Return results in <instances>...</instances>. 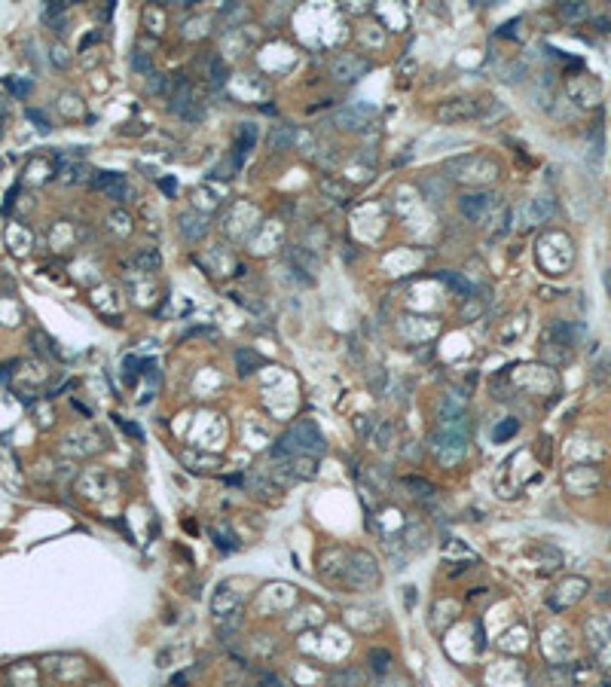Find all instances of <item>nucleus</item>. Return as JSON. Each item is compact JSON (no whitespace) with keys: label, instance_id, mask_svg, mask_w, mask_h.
<instances>
[{"label":"nucleus","instance_id":"nucleus-1","mask_svg":"<svg viewBox=\"0 0 611 687\" xmlns=\"http://www.w3.org/2000/svg\"><path fill=\"white\" fill-rule=\"evenodd\" d=\"M279 443L284 446V452H288L291 458H294V456H312V458H315V456H321V452L327 449V446H324L321 431L315 428V425H312L309 419H300V422L294 425V428H291L288 434H284V437H282Z\"/></svg>","mask_w":611,"mask_h":687},{"label":"nucleus","instance_id":"nucleus-2","mask_svg":"<svg viewBox=\"0 0 611 687\" xmlns=\"http://www.w3.org/2000/svg\"><path fill=\"white\" fill-rule=\"evenodd\" d=\"M339 583H346V587H351V590H373L379 583L376 559L370 553H364V550H351Z\"/></svg>","mask_w":611,"mask_h":687},{"label":"nucleus","instance_id":"nucleus-3","mask_svg":"<svg viewBox=\"0 0 611 687\" xmlns=\"http://www.w3.org/2000/svg\"><path fill=\"white\" fill-rule=\"evenodd\" d=\"M468 449V434L465 431H452V428H437L431 437V452L437 456L440 464H452L465 456Z\"/></svg>","mask_w":611,"mask_h":687},{"label":"nucleus","instance_id":"nucleus-4","mask_svg":"<svg viewBox=\"0 0 611 687\" xmlns=\"http://www.w3.org/2000/svg\"><path fill=\"white\" fill-rule=\"evenodd\" d=\"M171 110H174V114H178L181 119H187V123H199V119L205 116V104L199 101L196 89H193L187 80H178V86H174Z\"/></svg>","mask_w":611,"mask_h":687},{"label":"nucleus","instance_id":"nucleus-5","mask_svg":"<svg viewBox=\"0 0 611 687\" xmlns=\"http://www.w3.org/2000/svg\"><path fill=\"white\" fill-rule=\"evenodd\" d=\"M367 71H370V61L361 59V55H355V52H339V55H333V59H330V73L337 80H342V83H355V80L364 77Z\"/></svg>","mask_w":611,"mask_h":687},{"label":"nucleus","instance_id":"nucleus-6","mask_svg":"<svg viewBox=\"0 0 611 687\" xmlns=\"http://www.w3.org/2000/svg\"><path fill=\"white\" fill-rule=\"evenodd\" d=\"M92 187L101 190V193H107L114 202H126L128 196H132V190H128V181L123 178V174H116V171H98L95 178H92Z\"/></svg>","mask_w":611,"mask_h":687},{"label":"nucleus","instance_id":"nucleus-7","mask_svg":"<svg viewBox=\"0 0 611 687\" xmlns=\"http://www.w3.org/2000/svg\"><path fill=\"white\" fill-rule=\"evenodd\" d=\"M370 116H373V110H370L367 104H349V107H339L337 114H333V126L361 132V128L370 123Z\"/></svg>","mask_w":611,"mask_h":687},{"label":"nucleus","instance_id":"nucleus-8","mask_svg":"<svg viewBox=\"0 0 611 687\" xmlns=\"http://www.w3.org/2000/svg\"><path fill=\"white\" fill-rule=\"evenodd\" d=\"M321 578L324 580H342V571H346V562H349V553L342 547H327L321 553Z\"/></svg>","mask_w":611,"mask_h":687},{"label":"nucleus","instance_id":"nucleus-9","mask_svg":"<svg viewBox=\"0 0 611 687\" xmlns=\"http://www.w3.org/2000/svg\"><path fill=\"white\" fill-rule=\"evenodd\" d=\"M474 114H477V101H471V98H452L437 107L440 123H459V119H471Z\"/></svg>","mask_w":611,"mask_h":687},{"label":"nucleus","instance_id":"nucleus-10","mask_svg":"<svg viewBox=\"0 0 611 687\" xmlns=\"http://www.w3.org/2000/svg\"><path fill=\"white\" fill-rule=\"evenodd\" d=\"M492 199H498V196H489V193H465V196L459 199L461 217H465V220H480V217H483V211H486V205Z\"/></svg>","mask_w":611,"mask_h":687},{"label":"nucleus","instance_id":"nucleus-11","mask_svg":"<svg viewBox=\"0 0 611 687\" xmlns=\"http://www.w3.org/2000/svg\"><path fill=\"white\" fill-rule=\"evenodd\" d=\"M571 681H575V687H611V681L593 663H578L575 669H571Z\"/></svg>","mask_w":611,"mask_h":687},{"label":"nucleus","instance_id":"nucleus-12","mask_svg":"<svg viewBox=\"0 0 611 687\" xmlns=\"http://www.w3.org/2000/svg\"><path fill=\"white\" fill-rule=\"evenodd\" d=\"M178 229H181L190 241H196V238L205 236L208 224H205V217H202V214H196V211H183V214L178 217Z\"/></svg>","mask_w":611,"mask_h":687},{"label":"nucleus","instance_id":"nucleus-13","mask_svg":"<svg viewBox=\"0 0 611 687\" xmlns=\"http://www.w3.org/2000/svg\"><path fill=\"white\" fill-rule=\"evenodd\" d=\"M532 559L538 562L541 571H557L562 565V553L557 550V547H535L532 550Z\"/></svg>","mask_w":611,"mask_h":687},{"label":"nucleus","instance_id":"nucleus-14","mask_svg":"<svg viewBox=\"0 0 611 687\" xmlns=\"http://www.w3.org/2000/svg\"><path fill=\"white\" fill-rule=\"evenodd\" d=\"M294 141H297V132H294L291 126H275L270 132V147H272V150H279V153L291 150Z\"/></svg>","mask_w":611,"mask_h":687},{"label":"nucleus","instance_id":"nucleus-15","mask_svg":"<svg viewBox=\"0 0 611 687\" xmlns=\"http://www.w3.org/2000/svg\"><path fill=\"white\" fill-rule=\"evenodd\" d=\"M367 666H370V669H373L376 675H385L388 669H392V651H385V648H370Z\"/></svg>","mask_w":611,"mask_h":687},{"label":"nucleus","instance_id":"nucleus-16","mask_svg":"<svg viewBox=\"0 0 611 687\" xmlns=\"http://www.w3.org/2000/svg\"><path fill=\"white\" fill-rule=\"evenodd\" d=\"M364 684V675L358 669H339L327 679V687H361Z\"/></svg>","mask_w":611,"mask_h":687},{"label":"nucleus","instance_id":"nucleus-17","mask_svg":"<svg viewBox=\"0 0 611 687\" xmlns=\"http://www.w3.org/2000/svg\"><path fill=\"white\" fill-rule=\"evenodd\" d=\"M254 141H257V128H254L251 123H242V126H238V141H236V156H238V159H242V153L251 150Z\"/></svg>","mask_w":611,"mask_h":687},{"label":"nucleus","instance_id":"nucleus-18","mask_svg":"<svg viewBox=\"0 0 611 687\" xmlns=\"http://www.w3.org/2000/svg\"><path fill=\"white\" fill-rule=\"evenodd\" d=\"M205 71H208L211 86H224V83H226V64L220 61L217 55H208V59H205Z\"/></svg>","mask_w":611,"mask_h":687},{"label":"nucleus","instance_id":"nucleus-19","mask_svg":"<svg viewBox=\"0 0 611 687\" xmlns=\"http://www.w3.org/2000/svg\"><path fill=\"white\" fill-rule=\"evenodd\" d=\"M404 489H413V495H422V498H431L434 495V486L428 480H419V477H404L401 480Z\"/></svg>","mask_w":611,"mask_h":687},{"label":"nucleus","instance_id":"nucleus-20","mask_svg":"<svg viewBox=\"0 0 611 687\" xmlns=\"http://www.w3.org/2000/svg\"><path fill=\"white\" fill-rule=\"evenodd\" d=\"M437 278H440L443 284H449L452 291L461 293V296H468V293H471V284H468L461 275H456V272H437Z\"/></svg>","mask_w":611,"mask_h":687},{"label":"nucleus","instance_id":"nucleus-21","mask_svg":"<svg viewBox=\"0 0 611 687\" xmlns=\"http://www.w3.org/2000/svg\"><path fill=\"white\" fill-rule=\"evenodd\" d=\"M236 360H238V373L242 376H248V373H254V367H260V358L254 355V351H236Z\"/></svg>","mask_w":611,"mask_h":687},{"label":"nucleus","instance_id":"nucleus-22","mask_svg":"<svg viewBox=\"0 0 611 687\" xmlns=\"http://www.w3.org/2000/svg\"><path fill=\"white\" fill-rule=\"evenodd\" d=\"M516 431H520V422H516V419H504L502 425H495L492 437H495V443H504V440H511Z\"/></svg>","mask_w":611,"mask_h":687},{"label":"nucleus","instance_id":"nucleus-23","mask_svg":"<svg viewBox=\"0 0 611 687\" xmlns=\"http://www.w3.org/2000/svg\"><path fill=\"white\" fill-rule=\"evenodd\" d=\"M392 437H394V428H392V422H382V425H376L373 443H376L379 449H388V446H392Z\"/></svg>","mask_w":611,"mask_h":687},{"label":"nucleus","instance_id":"nucleus-24","mask_svg":"<svg viewBox=\"0 0 611 687\" xmlns=\"http://www.w3.org/2000/svg\"><path fill=\"white\" fill-rule=\"evenodd\" d=\"M422 190L428 193V199H431V202H437V199L443 196V193H447V181H437V178H425V181H422Z\"/></svg>","mask_w":611,"mask_h":687},{"label":"nucleus","instance_id":"nucleus-25","mask_svg":"<svg viewBox=\"0 0 611 687\" xmlns=\"http://www.w3.org/2000/svg\"><path fill=\"white\" fill-rule=\"evenodd\" d=\"M590 13L587 4H559V16L569 18V22H575V18H584Z\"/></svg>","mask_w":611,"mask_h":687},{"label":"nucleus","instance_id":"nucleus-26","mask_svg":"<svg viewBox=\"0 0 611 687\" xmlns=\"http://www.w3.org/2000/svg\"><path fill=\"white\" fill-rule=\"evenodd\" d=\"M321 193L333 196V202H346L349 199V187H342V183H337V181H324L321 183Z\"/></svg>","mask_w":611,"mask_h":687},{"label":"nucleus","instance_id":"nucleus-27","mask_svg":"<svg viewBox=\"0 0 611 687\" xmlns=\"http://www.w3.org/2000/svg\"><path fill=\"white\" fill-rule=\"evenodd\" d=\"M532 214H535V220L550 217V214H553V202H550V199H544V196H538V199L532 202Z\"/></svg>","mask_w":611,"mask_h":687},{"label":"nucleus","instance_id":"nucleus-28","mask_svg":"<svg viewBox=\"0 0 611 687\" xmlns=\"http://www.w3.org/2000/svg\"><path fill=\"white\" fill-rule=\"evenodd\" d=\"M355 428H358L361 437H373V434H376V422L370 419V415H358V419H355Z\"/></svg>","mask_w":611,"mask_h":687},{"label":"nucleus","instance_id":"nucleus-29","mask_svg":"<svg viewBox=\"0 0 611 687\" xmlns=\"http://www.w3.org/2000/svg\"><path fill=\"white\" fill-rule=\"evenodd\" d=\"M132 68H135V71H141V73H153V64L147 61V52H144V49H135V55H132Z\"/></svg>","mask_w":611,"mask_h":687},{"label":"nucleus","instance_id":"nucleus-30","mask_svg":"<svg viewBox=\"0 0 611 687\" xmlns=\"http://www.w3.org/2000/svg\"><path fill=\"white\" fill-rule=\"evenodd\" d=\"M138 266L147 269V272H153V269H159V254H153V250H144V254L138 257Z\"/></svg>","mask_w":611,"mask_h":687},{"label":"nucleus","instance_id":"nucleus-31","mask_svg":"<svg viewBox=\"0 0 611 687\" xmlns=\"http://www.w3.org/2000/svg\"><path fill=\"white\" fill-rule=\"evenodd\" d=\"M211 535H214L217 537V547H220V550H236V537L233 535H224V532H220V528H211Z\"/></svg>","mask_w":611,"mask_h":687},{"label":"nucleus","instance_id":"nucleus-32","mask_svg":"<svg viewBox=\"0 0 611 687\" xmlns=\"http://www.w3.org/2000/svg\"><path fill=\"white\" fill-rule=\"evenodd\" d=\"M257 684H260V687H284V681L279 679V675H272V672H257Z\"/></svg>","mask_w":611,"mask_h":687},{"label":"nucleus","instance_id":"nucleus-33","mask_svg":"<svg viewBox=\"0 0 611 687\" xmlns=\"http://www.w3.org/2000/svg\"><path fill=\"white\" fill-rule=\"evenodd\" d=\"M147 92L162 95V92H165V77H162V73H150V80H147Z\"/></svg>","mask_w":611,"mask_h":687},{"label":"nucleus","instance_id":"nucleus-34","mask_svg":"<svg viewBox=\"0 0 611 687\" xmlns=\"http://www.w3.org/2000/svg\"><path fill=\"white\" fill-rule=\"evenodd\" d=\"M28 119H34V123H37V128H40V132H49V119H46V116L40 114V110L28 107Z\"/></svg>","mask_w":611,"mask_h":687},{"label":"nucleus","instance_id":"nucleus-35","mask_svg":"<svg viewBox=\"0 0 611 687\" xmlns=\"http://www.w3.org/2000/svg\"><path fill=\"white\" fill-rule=\"evenodd\" d=\"M123 367H126V379H128V382H135V376H138V367H141V360H138V358H126V360H123Z\"/></svg>","mask_w":611,"mask_h":687},{"label":"nucleus","instance_id":"nucleus-36","mask_svg":"<svg viewBox=\"0 0 611 687\" xmlns=\"http://www.w3.org/2000/svg\"><path fill=\"white\" fill-rule=\"evenodd\" d=\"M9 89H13V95H18V98H22V95H28V89H31V83H22V80H9Z\"/></svg>","mask_w":611,"mask_h":687},{"label":"nucleus","instance_id":"nucleus-37","mask_svg":"<svg viewBox=\"0 0 611 687\" xmlns=\"http://www.w3.org/2000/svg\"><path fill=\"white\" fill-rule=\"evenodd\" d=\"M119 425H123V431H126V434H132V437L141 440V428H138V425H132V422H119Z\"/></svg>","mask_w":611,"mask_h":687},{"label":"nucleus","instance_id":"nucleus-38","mask_svg":"<svg viewBox=\"0 0 611 687\" xmlns=\"http://www.w3.org/2000/svg\"><path fill=\"white\" fill-rule=\"evenodd\" d=\"M159 183H162V190L169 193V196H174V181H169V178H165V181H159Z\"/></svg>","mask_w":611,"mask_h":687},{"label":"nucleus","instance_id":"nucleus-39","mask_svg":"<svg viewBox=\"0 0 611 687\" xmlns=\"http://www.w3.org/2000/svg\"><path fill=\"white\" fill-rule=\"evenodd\" d=\"M4 123H6V110L0 107V126H4Z\"/></svg>","mask_w":611,"mask_h":687}]
</instances>
